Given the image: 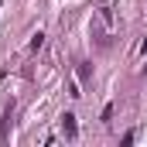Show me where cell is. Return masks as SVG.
I'll return each instance as SVG.
<instances>
[{
  "label": "cell",
  "instance_id": "6da1fadb",
  "mask_svg": "<svg viewBox=\"0 0 147 147\" xmlns=\"http://www.w3.org/2000/svg\"><path fill=\"white\" fill-rule=\"evenodd\" d=\"M62 127H65V134H69V137H75V134H79V123H75V113H65V116H62Z\"/></svg>",
  "mask_w": 147,
  "mask_h": 147
},
{
  "label": "cell",
  "instance_id": "7a4b0ae2",
  "mask_svg": "<svg viewBox=\"0 0 147 147\" xmlns=\"http://www.w3.org/2000/svg\"><path fill=\"white\" fill-rule=\"evenodd\" d=\"M89 75H92V69H89V65H86V62H82V65H79V79H82V82H86V79H89Z\"/></svg>",
  "mask_w": 147,
  "mask_h": 147
},
{
  "label": "cell",
  "instance_id": "3957f363",
  "mask_svg": "<svg viewBox=\"0 0 147 147\" xmlns=\"http://www.w3.org/2000/svg\"><path fill=\"white\" fill-rule=\"evenodd\" d=\"M41 45H45V34H41V31H38V34H34V41H31V51H38V48H41Z\"/></svg>",
  "mask_w": 147,
  "mask_h": 147
}]
</instances>
